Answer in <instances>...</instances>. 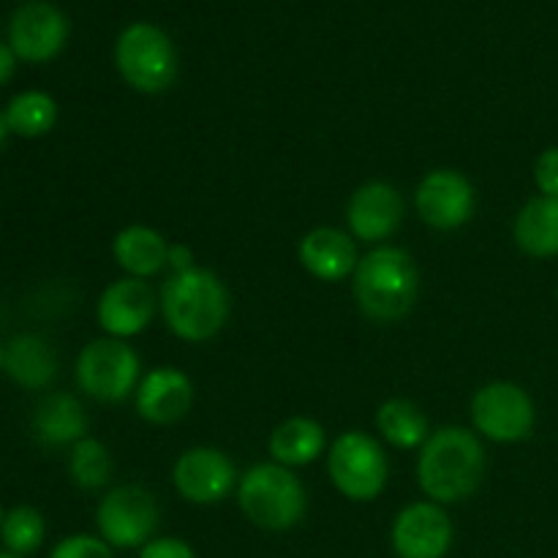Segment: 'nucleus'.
<instances>
[{"instance_id":"nucleus-15","label":"nucleus","mask_w":558,"mask_h":558,"mask_svg":"<svg viewBox=\"0 0 558 558\" xmlns=\"http://www.w3.org/2000/svg\"><path fill=\"white\" fill-rule=\"evenodd\" d=\"M69 41V20L58 5L47 0H31L20 5L9 22V47L16 60L49 63L63 52Z\"/></svg>"},{"instance_id":"nucleus-36","label":"nucleus","mask_w":558,"mask_h":558,"mask_svg":"<svg viewBox=\"0 0 558 558\" xmlns=\"http://www.w3.org/2000/svg\"><path fill=\"white\" fill-rule=\"evenodd\" d=\"M556 298H558V289H556Z\"/></svg>"},{"instance_id":"nucleus-26","label":"nucleus","mask_w":558,"mask_h":558,"mask_svg":"<svg viewBox=\"0 0 558 558\" xmlns=\"http://www.w3.org/2000/svg\"><path fill=\"white\" fill-rule=\"evenodd\" d=\"M47 539V521L41 512L31 505H16L5 512V521L0 526V543L3 550L14 556H33L41 550Z\"/></svg>"},{"instance_id":"nucleus-22","label":"nucleus","mask_w":558,"mask_h":558,"mask_svg":"<svg viewBox=\"0 0 558 558\" xmlns=\"http://www.w3.org/2000/svg\"><path fill=\"white\" fill-rule=\"evenodd\" d=\"M512 238L532 259L558 256V199L543 194L532 196L512 221Z\"/></svg>"},{"instance_id":"nucleus-9","label":"nucleus","mask_w":558,"mask_h":558,"mask_svg":"<svg viewBox=\"0 0 558 558\" xmlns=\"http://www.w3.org/2000/svg\"><path fill=\"white\" fill-rule=\"evenodd\" d=\"M161 507L142 485H114L96 507V534L114 550H140L158 537Z\"/></svg>"},{"instance_id":"nucleus-1","label":"nucleus","mask_w":558,"mask_h":558,"mask_svg":"<svg viewBox=\"0 0 558 558\" xmlns=\"http://www.w3.org/2000/svg\"><path fill=\"white\" fill-rule=\"evenodd\" d=\"M488 472L485 445L472 428L441 425L417 456V485L425 499L441 507L472 499Z\"/></svg>"},{"instance_id":"nucleus-32","label":"nucleus","mask_w":558,"mask_h":558,"mask_svg":"<svg viewBox=\"0 0 558 558\" xmlns=\"http://www.w3.org/2000/svg\"><path fill=\"white\" fill-rule=\"evenodd\" d=\"M9 136H11L9 123H5V114L0 112V150H3V147H5V142H9Z\"/></svg>"},{"instance_id":"nucleus-25","label":"nucleus","mask_w":558,"mask_h":558,"mask_svg":"<svg viewBox=\"0 0 558 558\" xmlns=\"http://www.w3.org/2000/svg\"><path fill=\"white\" fill-rule=\"evenodd\" d=\"M69 477L80 490H104L114 477V461L101 439L85 436L69 450Z\"/></svg>"},{"instance_id":"nucleus-27","label":"nucleus","mask_w":558,"mask_h":558,"mask_svg":"<svg viewBox=\"0 0 558 558\" xmlns=\"http://www.w3.org/2000/svg\"><path fill=\"white\" fill-rule=\"evenodd\" d=\"M49 558H114V548H109L98 534H69L54 543Z\"/></svg>"},{"instance_id":"nucleus-28","label":"nucleus","mask_w":558,"mask_h":558,"mask_svg":"<svg viewBox=\"0 0 558 558\" xmlns=\"http://www.w3.org/2000/svg\"><path fill=\"white\" fill-rule=\"evenodd\" d=\"M534 185L543 196L558 199V145L545 147L534 161Z\"/></svg>"},{"instance_id":"nucleus-10","label":"nucleus","mask_w":558,"mask_h":558,"mask_svg":"<svg viewBox=\"0 0 558 558\" xmlns=\"http://www.w3.org/2000/svg\"><path fill=\"white\" fill-rule=\"evenodd\" d=\"M414 213L436 232H456L477 213V191L458 169H430L414 189Z\"/></svg>"},{"instance_id":"nucleus-35","label":"nucleus","mask_w":558,"mask_h":558,"mask_svg":"<svg viewBox=\"0 0 558 558\" xmlns=\"http://www.w3.org/2000/svg\"><path fill=\"white\" fill-rule=\"evenodd\" d=\"M0 558H22V556H14V554H9V550H0Z\"/></svg>"},{"instance_id":"nucleus-7","label":"nucleus","mask_w":558,"mask_h":558,"mask_svg":"<svg viewBox=\"0 0 558 558\" xmlns=\"http://www.w3.org/2000/svg\"><path fill=\"white\" fill-rule=\"evenodd\" d=\"M76 387L87 398L98 403H123L134 398L136 387L142 381V360L129 341L120 338H96L82 352L74 363Z\"/></svg>"},{"instance_id":"nucleus-5","label":"nucleus","mask_w":558,"mask_h":558,"mask_svg":"<svg viewBox=\"0 0 558 558\" xmlns=\"http://www.w3.org/2000/svg\"><path fill=\"white\" fill-rule=\"evenodd\" d=\"M114 65L131 90L158 96L178 82V47L163 27L153 22H131L114 41Z\"/></svg>"},{"instance_id":"nucleus-17","label":"nucleus","mask_w":558,"mask_h":558,"mask_svg":"<svg viewBox=\"0 0 558 558\" xmlns=\"http://www.w3.org/2000/svg\"><path fill=\"white\" fill-rule=\"evenodd\" d=\"M298 259L311 278L325 283H341L357 270V245L347 229L316 227L303 234L298 245Z\"/></svg>"},{"instance_id":"nucleus-3","label":"nucleus","mask_w":558,"mask_h":558,"mask_svg":"<svg viewBox=\"0 0 558 558\" xmlns=\"http://www.w3.org/2000/svg\"><path fill=\"white\" fill-rule=\"evenodd\" d=\"M352 292L365 319L376 325H396L417 305V262L398 245H374L368 254L360 256L352 276Z\"/></svg>"},{"instance_id":"nucleus-8","label":"nucleus","mask_w":558,"mask_h":558,"mask_svg":"<svg viewBox=\"0 0 558 558\" xmlns=\"http://www.w3.org/2000/svg\"><path fill=\"white\" fill-rule=\"evenodd\" d=\"M472 430L494 445H518L534 434L537 407L526 387L515 381H488L480 387L469 403Z\"/></svg>"},{"instance_id":"nucleus-34","label":"nucleus","mask_w":558,"mask_h":558,"mask_svg":"<svg viewBox=\"0 0 558 558\" xmlns=\"http://www.w3.org/2000/svg\"><path fill=\"white\" fill-rule=\"evenodd\" d=\"M5 512H9V510H5V507L0 505V526H3V521H5Z\"/></svg>"},{"instance_id":"nucleus-23","label":"nucleus","mask_w":558,"mask_h":558,"mask_svg":"<svg viewBox=\"0 0 558 558\" xmlns=\"http://www.w3.org/2000/svg\"><path fill=\"white\" fill-rule=\"evenodd\" d=\"M376 430L381 441H387L396 450H420L428 441L430 420L423 409L409 398H390L376 409Z\"/></svg>"},{"instance_id":"nucleus-11","label":"nucleus","mask_w":558,"mask_h":558,"mask_svg":"<svg viewBox=\"0 0 558 558\" xmlns=\"http://www.w3.org/2000/svg\"><path fill=\"white\" fill-rule=\"evenodd\" d=\"M238 466L221 447H191L180 452L172 466L174 490L180 499L196 507L221 505L238 490Z\"/></svg>"},{"instance_id":"nucleus-12","label":"nucleus","mask_w":558,"mask_h":558,"mask_svg":"<svg viewBox=\"0 0 558 558\" xmlns=\"http://www.w3.org/2000/svg\"><path fill=\"white\" fill-rule=\"evenodd\" d=\"M456 543V526L447 507L436 501H412L390 526V548L396 558H447Z\"/></svg>"},{"instance_id":"nucleus-13","label":"nucleus","mask_w":558,"mask_h":558,"mask_svg":"<svg viewBox=\"0 0 558 558\" xmlns=\"http://www.w3.org/2000/svg\"><path fill=\"white\" fill-rule=\"evenodd\" d=\"M156 311L158 294L150 287V281L123 276L118 281L107 283L104 292L98 294L96 319L104 336L131 341V338L142 336L150 327Z\"/></svg>"},{"instance_id":"nucleus-33","label":"nucleus","mask_w":558,"mask_h":558,"mask_svg":"<svg viewBox=\"0 0 558 558\" xmlns=\"http://www.w3.org/2000/svg\"><path fill=\"white\" fill-rule=\"evenodd\" d=\"M3 363H5V343H0V371H3Z\"/></svg>"},{"instance_id":"nucleus-4","label":"nucleus","mask_w":558,"mask_h":558,"mask_svg":"<svg viewBox=\"0 0 558 558\" xmlns=\"http://www.w3.org/2000/svg\"><path fill=\"white\" fill-rule=\"evenodd\" d=\"M238 507L256 529L272 534L292 532L308 512V490L294 469L276 461L256 463L240 474Z\"/></svg>"},{"instance_id":"nucleus-20","label":"nucleus","mask_w":558,"mask_h":558,"mask_svg":"<svg viewBox=\"0 0 558 558\" xmlns=\"http://www.w3.org/2000/svg\"><path fill=\"white\" fill-rule=\"evenodd\" d=\"M327 447H330V441H327L325 425L314 417H305V414L278 423L267 439L270 461L287 469L311 466L322 456H327Z\"/></svg>"},{"instance_id":"nucleus-30","label":"nucleus","mask_w":558,"mask_h":558,"mask_svg":"<svg viewBox=\"0 0 558 558\" xmlns=\"http://www.w3.org/2000/svg\"><path fill=\"white\" fill-rule=\"evenodd\" d=\"M194 267H196V256H194V248H191V245H185V243L169 245V259H167L169 276H172V272L194 270Z\"/></svg>"},{"instance_id":"nucleus-2","label":"nucleus","mask_w":558,"mask_h":558,"mask_svg":"<svg viewBox=\"0 0 558 558\" xmlns=\"http://www.w3.org/2000/svg\"><path fill=\"white\" fill-rule=\"evenodd\" d=\"M158 311L178 341L207 343L227 327L232 294L227 283L207 267L172 272L158 292Z\"/></svg>"},{"instance_id":"nucleus-14","label":"nucleus","mask_w":558,"mask_h":558,"mask_svg":"<svg viewBox=\"0 0 558 558\" xmlns=\"http://www.w3.org/2000/svg\"><path fill=\"white\" fill-rule=\"evenodd\" d=\"M407 216V199L387 180L357 185L347 205V232L368 245H385Z\"/></svg>"},{"instance_id":"nucleus-6","label":"nucleus","mask_w":558,"mask_h":558,"mask_svg":"<svg viewBox=\"0 0 558 558\" xmlns=\"http://www.w3.org/2000/svg\"><path fill=\"white\" fill-rule=\"evenodd\" d=\"M327 474L338 494L354 505H371L390 483V458L376 436L343 430L327 447Z\"/></svg>"},{"instance_id":"nucleus-21","label":"nucleus","mask_w":558,"mask_h":558,"mask_svg":"<svg viewBox=\"0 0 558 558\" xmlns=\"http://www.w3.org/2000/svg\"><path fill=\"white\" fill-rule=\"evenodd\" d=\"M3 374L22 390H47L58 376V354L47 338L36 332H20L5 343Z\"/></svg>"},{"instance_id":"nucleus-29","label":"nucleus","mask_w":558,"mask_h":558,"mask_svg":"<svg viewBox=\"0 0 558 558\" xmlns=\"http://www.w3.org/2000/svg\"><path fill=\"white\" fill-rule=\"evenodd\" d=\"M136 558H199L194 545L183 537H153L150 543L136 550Z\"/></svg>"},{"instance_id":"nucleus-16","label":"nucleus","mask_w":558,"mask_h":558,"mask_svg":"<svg viewBox=\"0 0 558 558\" xmlns=\"http://www.w3.org/2000/svg\"><path fill=\"white\" fill-rule=\"evenodd\" d=\"M194 379L174 365H156L142 376L134 392V409L145 423L174 425L194 409Z\"/></svg>"},{"instance_id":"nucleus-24","label":"nucleus","mask_w":558,"mask_h":558,"mask_svg":"<svg viewBox=\"0 0 558 558\" xmlns=\"http://www.w3.org/2000/svg\"><path fill=\"white\" fill-rule=\"evenodd\" d=\"M3 114L11 134L22 140H38L58 123V101L44 90H22L11 98Z\"/></svg>"},{"instance_id":"nucleus-31","label":"nucleus","mask_w":558,"mask_h":558,"mask_svg":"<svg viewBox=\"0 0 558 558\" xmlns=\"http://www.w3.org/2000/svg\"><path fill=\"white\" fill-rule=\"evenodd\" d=\"M16 71V54L14 49L9 47V44L0 41V87L5 85V82H11V76H14Z\"/></svg>"},{"instance_id":"nucleus-19","label":"nucleus","mask_w":558,"mask_h":558,"mask_svg":"<svg viewBox=\"0 0 558 558\" xmlns=\"http://www.w3.org/2000/svg\"><path fill=\"white\" fill-rule=\"evenodd\" d=\"M169 240L147 223H129L112 238V259L123 276L150 281L167 270Z\"/></svg>"},{"instance_id":"nucleus-18","label":"nucleus","mask_w":558,"mask_h":558,"mask_svg":"<svg viewBox=\"0 0 558 558\" xmlns=\"http://www.w3.org/2000/svg\"><path fill=\"white\" fill-rule=\"evenodd\" d=\"M87 414L71 392H47L33 409V439L44 447H74L87 436Z\"/></svg>"}]
</instances>
